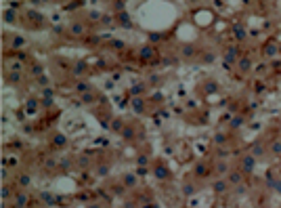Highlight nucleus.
<instances>
[{"label": "nucleus", "mask_w": 281, "mask_h": 208, "mask_svg": "<svg viewBox=\"0 0 281 208\" xmlns=\"http://www.w3.org/2000/svg\"><path fill=\"white\" fill-rule=\"evenodd\" d=\"M2 198H4V200H6V198H11V189H9L6 185L2 187Z\"/></svg>", "instance_id": "nucleus-25"}, {"label": "nucleus", "mask_w": 281, "mask_h": 208, "mask_svg": "<svg viewBox=\"0 0 281 208\" xmlns=\"http://www.w3.org/2000/svg\"><path fill=\"white\" fill-rule=\"evenodd\" d=\"M235 59H237V53H235V48L227 51V61H235Z\"/></svg>", "instance_id": "nucleus-21"}, {"label": "nucleus", "mask_w": 281, "mask_h": 208, "mask_svg": "<svg viewBox=\"0 0 281 208\" xmlns=\"http://www.w3.org/2000/svg\"><path fill=\"white\" fill-rule=\"evenodd\" d=\"M229 183H231V185H239V183H241V173L229 174Z\"/></svg>", "instance_id": "nucleus-8"}, {"label": "nucleus", "mask_w": 281, "mask_h": 208, "mask_svg": "<svg viewBox=\"0 0 281 208\" xmlns=\"http://www.w3.org/2000/svg\"><path fill=\"white\" fill-rule=\"evenodd\" d=\"M218 173H220V174L227 173V164H218Z\"/></svg>", "instance_id": "nucleus-30"}, {"label": "nucleus", "mask_w": 281, "mask_h": 208, "mask_svg": "<svg viewBox=\"0 0 281 208\" xmlns=\"http://www.w3.org/2000/svg\"><path fill=\"white\" fill-rule=\"evenodd\" d=\"M122 126H124L122 120H113V130H122Z\"/></svg>", "instance_id": "nucleus-27"}, {"label": "nucleus", "mask_w": 281, "mask_h": 208, "mask_svg": "<svg viewBox=\"0 0 281 208\" xmlns=\"http://www.w3.org/2000/svg\"><path fill=\"white\" fill-rule=\"evenodd\" d=\"M160 40V34H151V42H157Z\"/></svg>", "instance_id": "nucleus-34"}, {"label": "nucleus", "mask_w": 281, "mask_h": 208, "mask_svg": "<svg viewBox=\"0 0 281 208\" xmlns=\"http://www.w3.org/2000/svg\"><path fill=\"white\" fill-rule=\"evenodd\" d=\"M69 32H71L73 36H82V34H84V25H82L80 21L71 23V25H69Z\"/></svg>", "instance_id": "nucleus-5"}, {"label": "nucleus", "mask_w": 281, "mask_h": 208, "mask_svg": "<svg viewBox=\"0 0 281 208\" xmlns=\"http://www.w3.org/2000/svg\"><path fill=\"white\" fill-rule=\"evenodd\" d=\"M23 44H25V38H21V36H17V38L13 40V46H15V48H19V46H23Z\"/></svg>", "instance_id": "nucleus-16"}, {"label": "nucleus", "mask_w": 281, "mask_h": 208, "mask_svg": "<svg viewBox=\"0 0 281 208\" xmlns=\"http://www.w3.org/2000/svg\"><path fill=\"white\" fill-rule=\"evenodd\" d=\"M97 174H101V177L109 174V166H99V168H97Z\"/></svg>", "instance_id": "nucleus-20"}, {"label": "nucleus", "mask_w": 281, "mask_h": 208, "mask_svg": "<svg viewBox=\"0 0 281 208\" xmlns=\"http://www.w3.org/2000/svg\"><path fill=\"white\" fill-rule=\"evenodd\" d=\"M82 99H84V103H94V95H93L90 91H88V92H84V95H82Z\"/></svg>", "instance_id": "nucleus-14"}, {"label": "nucleus", "mask_w": 281, "mask_h": 208, "mask_svg": "<svg viewBox=\"0 0 281 208\" xmlns=\"http://www.w3.org/2000/svg\"><path fill=\"white\" fill-rule=\"evenodd\" d=\"M143 88H145V86H143V84H137V86H132V95H140V92H143Z\"/></svg>", "instance_id": "nucleus-23"}, {"label": "nucleus", "mask_w": 281, "mask_h": 208, "mask_svg": "<svg viewBox=\"0 0 281 208\" xmlns=\"http://www.w3.org/2000/svg\"><path fill=\"white\" fill-rule=\"evenodd\" d=\"M2 17H4V21H6V23H15V19H17V11H15V9H6V11L2 13Z\"/></svg>", "instance_id": "nucleus-3"}, {"label": "nucleus", "mask_w": 281, "mask_h": 208, "mask_svg": "<svg viewBox=\"0 0 281 208\" xmlns=\"http://www.w3.org/2000/svg\"><path fill=\"white\" fill-rule=\"evenodd\" d=\"M84 71H86V63H84V61H78L76 67H73V74H76V76H82Z\"/></svg>", "instance_id": "nucleus-6"}, {"label": "nucleus", "mask_w": 281, "mask_h": 208, "mask_svg": "<svg viewBox=\"0 0 281 208\" xmlns=\"http://www.w3.org/2000/svg\"><path fill=\"white\" fill-rule=\"evenodd\" d=\"M101 21L105 23V25H109V23H111V17H109V15H105V17H103V19H101Z\"/></svg>", "instance_id": "nucleus-31"}, {"label": "nucleus", "mask_w": 281, "mask_h": 208, "mask_svg": "<svg viewBox=\"0 0 281 208\" xmlns=\"http://www.w3.org/2000/svg\"><path fill=\"white\" fill-rule=\"evenodd\" d=\"M132 109H134L137 114H143V112H145V101L134 97V99H132Z\"/></svg>", "instance_id": "nucleus-4"}, {"label": "nucleus", "mask_w": 281, "mask_h": 208, "mask_svg": "<svg viewBox=\"0 0 281 208\" xmlns=\"http://www.w3.org/2000/svg\"><path fill=\"white\" fill-rule=\"evenodd\" d=\"M120 23H122V25H124V27H130V25H132V23H130V19H128V17H126V15H124V13H122V15H120Z\"/></svg>", "instance_id": "nucleus-17"}, {"label": "nucleus", "mask_w": 281, "mask_h": 208, "mask_svg": "<svg viewBox=\"0 0 281 208\" xmlns=\"http://www.w3.org/2000/svg\"><path fill=\"white\" fill-rule=\"evenodd\" d=\"M183 55L191 57V55H193V46H185V48H183Z\"/></svg>", "instance_id": "nucleus-26"}, {"label": "nucleus", "mask_w": 281, "mask_h": 208, "mask_svg": "<svg viewBox=\"0 0 281 208\" xmlns=\"http://www.w3.org/2000/svg\"><path fill=\"white\" fill-rule=\"evenodd\" d=\"M19 185H21V187H27V185H30V174H21V177H19Z\"/></svg>", "instance_id": "nucleus-15"}, {"label": "nucleus", "mask_w": 281, "mask_h": 208, "mask_svg": "<svg viewBox=\"0 0 281 208\" xmlns=\"http://www.w3.org/2000/svg\"><path fill=\"white\" fill-rule=\"evenodd\" d=\"M122 137H124V139H132V137H134V130H132V128H124Z\"/></svg>", "instance_id": "nucleus-19"}, {"label": "nucleus", "mask_w": 281, "mask_h": 208, "mask_svg": "<svg viewBox=\"0 0 281 208\" xmlns=\"http://www.w3.org/2000/svg\"><path fill=\"white\" fill-rule=\"evenodd\" d=\"M235 36H237V40H243L246 38V30L241 25H235Z\"/></svg>", "instance_id": "nucleus-12"}, {"label": "nucleus", "mask_w": 281, "mask_h": 208, "mask_svg": "<svg viewBox=\"0 0 281 208\" xmlns=\"http://www.w3.org/2000/svg\"><path fill=\"white\" fill-rule=\"evenodd\" d=\"M241 124H243V118H241V116H237V118H235L233 122H231V126H233V128H237V126H241Z\"/></svg>", "instance_id": "nucleus-22"}, {"label": "nucleus", "mask_w": 281, "mask_h": 208, "mask_svg": "<svg viewBox=\"0 0 281 208\" xmlns=\"http://www.w3.org/2000/svg\"><path fill=\"white\" fill-rule=\"evenodd\" d=\"M32 74H34V76L42 74V67H40V65H34V67H32Z\"/></svg>", "instance_id": "nucleus-28"}, {"label": "nucleus", "mask_w": 281, "mask_h": 208, "mask_svg": "<svg viewBox=\"0 0 281 208\" xmlns=\"http://www.w3.org/2000/svg\"><path fill=\"white\" fill-rule=\"evenodd\" d=\"M239 69H241V71H247V69H250V61H247V59H241V61H239Z\"/></svg>", "instance_id": "nucleus-18"}, {"label": "nucleus", "mask_w": 281, "mask_h": 208, "mask_svg": "<svg viewBox=\"0 0 281 208\" xmlns=\"http://www.w3.org/2000/svg\"><path fill=\"white\" fill-rule=\"evenodd\" d=\"M155 177H157V179H166V177H168V170H166L164 166H157V168H155Z\"/></svg>", "instance_id": "nucleus-10"}, {"label": "nucleus", "mask_w": 281, "mask_h": 208, "mask_svg": "<svg viewBox=\"0 0 281 208\" xmlns=\"http://www.w3.org/2000/svg\"><path fill=\"white\" fill-rule=\"evenodd\" d=\"M15 204H17L19 208H25V206H27V194L19 191V194L15 196Z\"/></svg>", "instance_id": "nucleus-2"}, {"label": "nucleus", "mask_w": 281, "mask_h": 208, "mask_svg": "<svg viewBox=\"0 0 281 208\" xmlns=\"http://www.w3.org/2000/svg\"><path fill=\"white\" fill-rule=\"evenodd\" d=\"M139 55H140V59H153L157 53H155V48H153L151 44H147V46H143L139 51Z\"/></svg>", "instance_id": "nucleus-1"}, {"label": "nucleus", "mask_w": 281, "mask_h": 208, "mask_svg": "<svg viewBox=\"0 0 281 208\" xmlns=\"http://www.w3.org/2000/svg\"><path fill=\"white\" fill-rule=\"evenodd\" d=\"M137 174H147V168H145V166H140L139 170H137Z\"/></svg>", "instance_id": "nucleus-33"}, {"label": "nucleus", "mask_w": 281, "mask_h": 208, "mask_svg": "<svg viewBox=\"0 0 281 208\" xmlns=\"http://www.w3.org/2000/svg\"><path fill=\"white\" fill-rule=\"evenodd\" d=\"M124 183L128 185V187H132V185L137 183V177H134V174H132V173H128V174H126V177H124Z\"/></svg>", "instance_id": "nucleus-13"}, {"label": "nucleus", "mask_w": 281, "mask_h": 208, "mask_svg": "<svg viewBox=\"0 0 281 208\" xmlns=\"http://www.w3.org/2000/svg\"><path fill=\"white\" fill-rule=\"evenodd\" d=\"M214 141H216V143H224V137H223V135H216V139H214Z\"/></svg>", "instance_id": "nucleus-32"}, {"label": "nucleus", "mask_w": 281, "mask_h": 208, "mask_svg": "<svg viewBox=\"0 0 281 208\" xmlns=\"http://www.w3.org/2000/svg\"><path fill=\"white\" fill-rule=\"evenodd\" d=\"M227 187H229V183H224V181H216V183H214V191L223 194V191H227Z\"/></svg>", "instance_id": "nucleus-7"}, {"label": "nucleus", "mask_w": 281, "mask_h": 208, "mask_svg": "<svg viewBox=\"0 0 281 208\" xmlns=\"http://www.w3.org/2000/svg\"><path fill=\"white\" fill-rule=\"evenodd\" d=\"M55 143H57V145H63V143H65V137H63V135H57V141H55Z\"/></svg>", "instance_id": "nucleus-29"}, {"label": "nucleus", "mask_w": 281, "mask_h": 208, "mask_svg": "<svg viewBox=\"0 0 281 208\" xmlns=\"http://www.w3.org/2000/svg\"><path fill=\"white\" fill-rule=\"evenodd\" d=\"M252 166H254V156H246V158H243V168L250 170Z\"/></svg>", "instance_id": "nucleus-11"}, {"label": "nucleus", "mask_w": 281, "mask_h": 208, "mask_svg": "<svg viewBox=\"0 0 281 208\" xmlns=\"http://www.w3.org/2000/svg\"><path fill=\"white\" fill-rule=\"evenodd\" d=\"M76 91H78V92H82V95H84V92H88V91H90V84H88V82H78Z\"/></svg>", "instance_id": "nucleus-9"}, {"label": "nucleus", "mask_w": 281, "mask_h": 208, "mask_svg": "<svg viewBox=\"0 0 281 208\" xmlns=\"http://www.w3.org/2000/svg\"><path fill=\"white\" fill-rule=\"evenodd\" d=\"M183 191H185V196H191V194L195 191V187H193V185H185V187H183Z\"/></svg>", "instance_id": "nucleus-24"}]
</instances>
